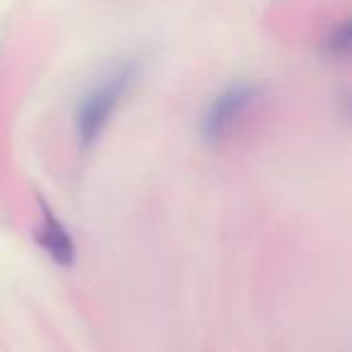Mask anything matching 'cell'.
I'll return each instance as SVG.
<instances>
[{
    "label": "cell",
    "instance_id": "obj_1",
    "mask_svg": "<svg viewBox=\"0 0 352 352\" xmlns=\"http://www.w3.org/2000/svg\"><path fill=\"white\" fill-rule=\"evenodd\" d=\"M138 75L135 63H121L97 85L89 94H85L82 102L78 104L75 111V126H78V135L82 145H92L104 131L109 116L116 109L118 99L128 92Z\"/></svg>",
    "mask_w": 352,
    "mask_h": 352
},
{
    "label": "cell",
    "instance_id": "obj_2",
    "mask_svg": "<svg viewBox=\"0 0 352 352\" xmlns=\"http://www.w3.org/2000/svg\"><path fill=\"white\" fill-rule=\"evenodd\" d=\"M256 94H258V89H256L254 85H234V87H230L225 94H220V97L215 99V104L210 107V111H208L206 135L210 138V140L220 138L222 133L234 123V118L254 102Z\"/></svg>",
    "mask_w": 352,
    "mask_h": 352
},
{
    "label": "cell",
    "instance_id": "obj_3",
    "mask_svg": "<svg viewBox=\"0 0 352 352\" xmlns=\"http://www.w3.org/2000/svg\"><path fill=\"white\" fill-rule=\"evenodd\" d=\"M39 241H41V246L54 256V261H58L60 265L73 263V258H75L73 239H70V234L65 232V227L51 215L46 206H44V230L39 232Z\"/></svg>",
    "mask_w": 352,
    "mask_h": 352
}]
</instances>
